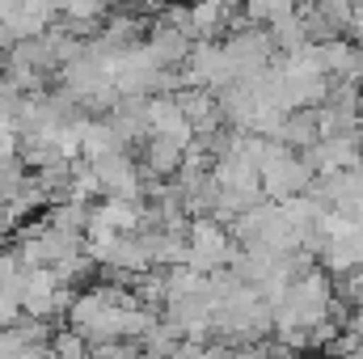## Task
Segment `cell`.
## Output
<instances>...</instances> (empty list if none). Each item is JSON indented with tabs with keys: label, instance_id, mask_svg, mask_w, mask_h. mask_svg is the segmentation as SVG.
<instances>
[{
	"label": "cell",
	"instance_id": "1",
	"mask_svg": "<svg viewBox=\"0 0 363 359\" xmlns=\"http://www.w3.org/2000/svg\"><path fill=\"white\" fill-rule=\"evenodd\" d=\"M313 182H317V170H313L300 153H291V148L279 140V148L271 153V161L262 165V190H267V199L283 203V199H291V194H304Z\"/></svg>",
	"mask_w": 363,
	"mask_h": 359
},
{
	"label": "cell",
	"instance_id": "2",
	"mask_svg": "<svg viewBox=\"0 0 363 359\" xmlns=\"http://www.w3.org/2000/svg\"><path fill=\"white\" fill-rule=\"evenodd\" d=\"M93 170H97V178L106 186V194H114V199H135L140 203L148 194V174H144V165H135L127 157V148H118L110 157H97Z\"/></svg>",
	"mask_w": 363,
	"mask_h": 359
},
{
	"label": "cell",
	"instance_id": "3",
	"mask_svg": "<svg viewBox=\"0 0 363 359\" xmlns=\"http://www.w3.org/2000/svg\"><path fill=\"white\" fill-rule=\"evenodd\" d=\"M190 144L194 140H182V136H148L144 140V174L148 178H178Z\"/></svg>",
	"mask_w": 363,
	"mask_h": 359
},
{
	"label": "cell",
	"instance_id": "4",
	"mask_svg": "<svg viewBox=\"0 0 363 359\" xmlns=\"http://www.w3.org/2000/svg\"><path fill=\"white\" fill-rule=\"evenodd\" d=\"M321 47V68L330 81H363V43L359 38H330Z\"/></svg>",
	"mask_w": 363,
	"mask_h": 359
},
{
	"label": "cell",
	"instance_id": "5",
	"mask_svg": "<svg viewBox=\"0 0 363 359\" xmlns=\"http://www.w3.org/2000/svg\"><path fill=\"white\" fill-rule=\"evenodd\" d=\"M148 136H182V140H194V127L182 110L178 93H157L148 97Z\"/></svg>",
	"mask_w": 363,
	"mask_h": 359
},
{
	"label": "cell",
	"instance_id": "6",
	"mask_svg": "<svg viewBox=\"0 0 363 359\" xmlns=\"http://www.w3.org/2000/svg\"><path fill=\"white\" fill-rule=\"evenodd\" d=\"M93 224H106V228H114V233H140L144 207H140L135 199H114V194H106V199L93 207Z\"/></svg>",
	"mask_w": 363,
	"mask_h": 359
},
{
	"label": "cell",
	"instance_id": "7",
	"mask_svg": "<svg viewBox=\"0 0 363 359\" xmlns=\"http://www.w3.org/2000/svg\"><path fill=\"white\" fill-rule=\"evenodd\" d=\"M296 13H300V0H245V26L271 30V26L296 17Z\"/></svg>",
	"mask_w": 363,
	"mask_h": 359
},
{
	"label": "cell",
	"instance_id": "8",
	"mask_svg": "<svg viewBox=\"0 0 363 359\" xmlns=\"http://www.w3.org/2000/svg\"><path fill=\"white\" fill-rule=\"evenodd\" d=\"M106 0H64V9H60V17L72 26V30H89V26H97L101 17H106Z\"/></svg>",
	"mask_w": 363,
	"mask_h": 359
},
{
	"label": "cell",
	"instance_id": "9",
	"mask_svg": "<svg viewBox=\"0 0 363 359\" xmlns=\"http://www.w3.org/2000/svg\"><path fill=\"white\" fill-rule=\"evenodd\" d=\"M51 351H55V359H93V343L81 334V330H60L55 338H51Z\"/></svg>",
	"mask_w": 363,
	"mask_h": 359
},
{
	"label": "cell",
	"instance_id": "10",
	"mask_svg": "<svg viewBox=\"0 0 363 359\" xmlns=\"http://www.w3.org/2000/svg\"><path fill=\"white\" fill-rule=\"evenodd\" d=\"M17 317H21V304H17V296H9V292L0 287V330H4V326H13Z\"/></svg>",
	"mask_w": 363,
	"mask_h": 359
},
{
	"label": "cell",
	"instance_id": "11",
	"mask_svg": "<svg viewBox=\"0 0 363 359\" xmlns=\"http://www.w3.org/2000/svg\"><path fill=\"white\" fill-rule=\"evenodd\" d=\"M148 4H161V9H165V4H174V0H148Z\"/></svg>",
	"mask_w": 363,
	"mask_h": 359
},
{
	"label": "cell",
	"instance_id": "12",
	"mask_svg": "<svg viewBox=\"0 0 363 359\" xmlns=\"http://www.w3.org/2000/svg\"><path fill=\"white\" fill-rule=\"evenodd\" d=\"M359 136H363V101H359Z\"/></svg>",
	"mask_w": 363,
	"mask_h": 359
}]
</instances>
